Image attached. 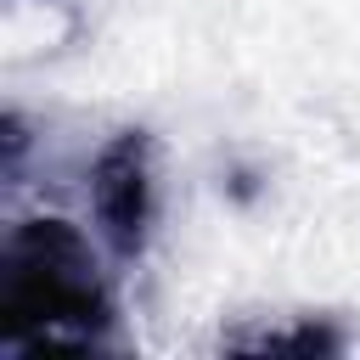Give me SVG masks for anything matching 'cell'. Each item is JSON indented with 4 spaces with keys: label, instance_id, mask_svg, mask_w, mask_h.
<instances>
[{
    "label": "cell",
    "instance_id": "1",
    "mask_svg": "<svg viewBox=\"0 0 360 360\" xmlns=\"http://www.w3.org/2000/svg\"><path fill=\"white\" fill-rule=\"evenodd\" d=\"M112 332V292L90 242L68 219H22L0 242V349L79 343L96 349Z\"/></svg>",
    "mask_w": 360,
    "mask_h": 360
},
{
    "label": "cell",
    "instance_id": "2",
    "mask_svg": "<svg viewBox=\"0 0 360 360\" xmlns=\"http://www.w3.org/2000/svg\"><path fill=\"white\" fill-rule=\"evenodd\" d=\"M90 208L118 259H135L152 231V141L141 129H124L101 146L90 169Z\"/></svg>",
    "mask_w": 360,
    "mask_h": 360
}]
</instances>
